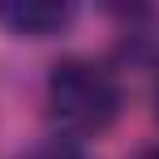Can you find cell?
<instances>
[{"mask_svg":"<svg viewBox=\"0 0 159 159\" xmlns=\"http://www.w3.org/2000/svg\"><path fill=\"white\" fill-rule=\"evenodd\" d=\"M48 112H52V125L65 133V142L95 138L112 129V120L120 116V82L99 60L69 56L48 78Z\"/></svg>","mask_w":159,"mask_h":159,"instance_id":"obj_1","label":"cell"},{"mask_svg":"<svg viewBox=\"0 0 159 159\" xmlns=\"http://www.w3.org/2000/svg\"><path fill=\"white\" fill-rule=\"evenodd\" d=\"M78 4L69 0H4L0 4V26H9L22 39H52L73 26Z\"/></svg>","mask_w":159,"mask_h":159,"instance_id":"obj_2","label":"cell"},{"mask_svg":"<svg viewBox=\"0 0 159 159\" xmlns=\"http://www.w3.org/2000/svg\"><path fill=\"white\" fill-rule=\"evenodd\" d=\"M22 159H86V155H82L73 142H65V138H52V142H43V146L26 151Z\"/></svg>","mask_w":159,"mask_h":159,"instance_id":"obj_3","label":"cell"},{"mask_svg":"<svg viewBox=\"0 0 159 159\" xmlns=\"http://www.w3.org/2000/svg\"><path fill=\"white\" fill-rule=\"evenodd\" d=\"M138 159H159V146H151V151H142Z\"/></svg>","mask_w":159,"mask_h":159,"instance_id":"obj_4","label":"cell"},{"mask_svg":"<svg viewBox=\"0 0 159 159\" xmlns=\"http://www.w3.org/2000/svg\"><path fill=\"white\" fill-rule=\"evenodd\" d=\"M155 112H159V86H155Z\"/></svg>","mask_w":159,"mask_h":159,"instance_id":"obj_5","label":"cell"},{"mask_svg":"<svg viewBox=\"0 0 159 159\" xmlns=\"http://www.w3.org/2000/svg\"><path fill=\"white\" fill-rule=\"evenodd\" d=\"M151 17H155V22H159V9H155V13H151Z\"/></svg>","mask_w":159,"mask_h":159,"instance_id":"obj_6","label":"cell"}]
</instances>
